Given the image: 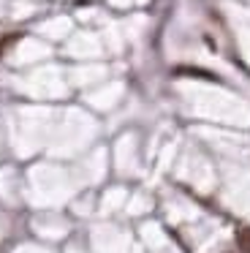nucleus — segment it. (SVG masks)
<instances>
[{"mask_svg":"<svg viewBox=\"0 0 250 253\" xmlns=\"http://www.w3.org/2000/svg\"><path fill=\"white\" fill-rule=\"evenodd\" d=\"M237 248H239V253H250V226L237 231Z\"/></svg>","mask_w":250,"mask_h":253,"instance_id":"f257e3e1","label":"nucleus"},{"mask_svg":"<svg viewBox=\"0 0 250 253\" xmlns=\"http://www.w3.org/2000/svg\"><path fill=\"white\" fill-rule=\"evenodd\" d=\"M174 74H179V77H204V79H215V74L201 71V68H177Z\"/></svg>","mask_w":250,"mask_h":253,"instance_id":"f03ea898","label":"nucleus"},{"mask_svg":"<svg viewBox=\"0 0 250 253\" xmlns=\"http://www.w3.org/2000/svg\"><path fill=\"white\" fill-rule=\"evenodd\" d=\"M16 41H19V33H8V36H3V39H0V57L5 55V49H8L11 44H16Z\"/></svg>","mask_w":250,"mask_h":253,"instance_id":"7ed1b4c3","label":"nucleus"}]
</instances>
